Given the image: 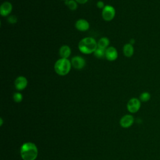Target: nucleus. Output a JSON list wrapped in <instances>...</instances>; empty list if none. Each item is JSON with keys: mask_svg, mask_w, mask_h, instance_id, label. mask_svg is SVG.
Masks as SVG:
<instances>
[{"mask_svg": "<svg viewBox=\"0 0 160 160\" xmlns=\"http://www.w3.org/2000/svg\"><path fill=\"white\" fill-rule=\"evenodd\" d=\"M20 154L23 160H35L38 154V148L33 142H24L21 147Z\"/></svg>", "mask_w": 160, "mask_h": 160, "instance_id": "obj_1", "label": "nucleus"}, {"mask_svg": "<svg viewBox=\"0 0 160 160\" xmlns=\"http://www.w3.org/2000/svg\"><path fill=\"white\" fill-rule=\"evenodd\" d=\"M78 48L82 53L89 54L94 52L98 48V43L93 38L86 37L79 41Z\"/></svg>", "mask_w": 160, "mask_h": 160, "instance_id": "obj_2", "label": "nucleus"}, {"mask_svg": "<svg viewBox=\"0 0 160 160\" xmlns=\"http://www.w3.org/2000/svg\"><path fill=\"white\" fill-rule=\"evenodd\" d=\"M71 62L68 59L61 58L54 64V71L60 76L68 74L71 68Z\"/></svg>", "mask_w": 160, "mask_h": 160, "instance_id": "obj_3", "label": "nucleus"}, {"mask_svg": "<svg viewBox=\"0 0 160 160\" xmlns=\"http://www.w3.org/2000/svg\"><path fill=\"white\" fill-rule=\"evenodd\" d=\"M116 10L111 5H106L102 11V17L104 20L110 21L114 18Z\"/></svg>", "mask_w": 160, "mask_h": 160, "instance_id": "obj_4", "label": "nucleus"}, {"mask_svg": "<svg viewBox=\"0 0 160 160\" xmlns=\"http://www.w3.org/2000/svg\"><path fill=\"white\" fill-rule=\"evenodd\" d=\"M141 101L136 98H132L127 103V109L131 113L137 112L141 108Z\"/></svg>", "mask_w": 160, "mask_h": 160, "instance_id": "obj_5", "label": "nucleus"}, {"mask_svg": "<svg viewBox=\"0 0 160 160\" xmlns=\"http://www.w3.org/2000/svg\"><path fill=\"white\" fill-rule=\"evenodd\" d=\"M71 65L77 69H82L84 66L86 65V61L85 59L79 56H74L71 61Z\"/></svg>", "mask_w": 160, "mask_h": 160, "instance_id": "obj_6", "label": "nucleus"}, {"mask_svg": "<svg viewBox=\"0 0 160 160\" xmlns=\"http://www.w3.org/2000/svg\"><path fill=\"white\" fill-rule=\"evenodd\" d=\"M134 118L132 115L126 114L122 116L120 120V125L124 128H128L131 127L134 123Z\"/></svg>", "mask_w": 160, "mask_h": 160, "instance_id": "obj_7", "label": "nucleus"}, {"mask_svg": "<svg viewBox=\"0 0 160 160\" xmlns=\"http://www.w3.org/2000/svg\"><path fill=\"white\" fill-rule=\"evenodd\" d=\"M118 56V51L113 46L108 47L106 49L105 52V58L109 61H114L117 59Z\"/></svg>", "mask_w": 160, "mask_h": 160, "instance_id": "obj_8", "label": "nucleus"}, {"mask_svg": "<svg viewBox=\"0 0 160 160\" xmlns=\"http://www.w3.org/2000/svg\"><path fill=\"white\" fill-rule=\"evenodd\" d=\"M27 85H28V80L24 76H20L15 79L14 86L17 90L22 91L26 88Z\"/></svg>", "mask_w": 160, "mask_h": 160, "instance_id": "obj_9", "label": "nucleus"}, {"mask_svg": "<svg viewBox=\"0 0 160 160\" xmlns=\"http://www.w3.org/2000/svg\"><path fill=\"white\" fill-rule=\"evenodd\" d=\"M12 9V6L10 2L6 1L2 3L0 7V14L2 16H8Z\"/></svg>", "mask_w": 160, "mask_h": 160, "instance_id": "obj_10", "label": "nucleus"}, {"mask_svg": "<svg viewBox=\"0 0 160 160\" xmlns=\"http://www.w3.org/2000/svg\"><path fill=\"white\" fill-rule=\"evenodd\" d=\"M75 27L80 31H86L89 28V23L84 19H79L76 22Z\"/></svg>", "mask_w": 160, "mask_h": 160, "instance_id": "obj_11", "label": "nucleus"}, {"mask_svg": "<svg viewBox=\"0 0 160 160\" xmlns=\"http://www.w3.org/2000/svg\"><path fill=\"white\" fill-rule=\"evenodd\" d=\"M71 52V48L67 45H63L59 49V55L62 58L68 59V58H69L70 56Z\"/></svg>", "mask_w": 160, "mask_h": 160, "instance_id": "obj_12", "label": "nucleus"}, {"mask_svg": "<svg viewBox=\"0 0 160 160\" xmlns=\"http://www.w3.org/2000/svg\"><path fill=\"white\" fill-rule=\"evenodd\" d=\"M122 51H123L124 55L126 57H127V58L131 57L134 54V48H133L132 44H131V43L126 44L123 46Z\"/></svg>", "mask_w": 160, "mask_h": 160, "instance_id": "obj_13", "label": "nucleus"}, {"mask_svg": "<svg viewBox=\"0 0 160 160\" xmlns=\"http://www.w3.org/2000/svg\"><path fill=\"white\" fill-rule=\"evenodd\" d=\"M109 39L106 37H102L101 38L98 43V48H102V49H106L108 48V46L109 44Z\"/></svg>", "mask_w": 160, "mask_h": 160, "instance_id": "obj_14", "label": "nucleus"}, {"mask_svg": "<svg viewBox=\"0 0 160 160\" xmlns=\"http://www.w3.org/2000/svg\"><path fill=\"white\" fill-rule=\"evenodd\" d=\"M65 4L67 6V7L72 10H76L78 8V4H77V2L75 0H68L65 1Z\"/></svg>", "mask_w": 160, "mask_h": 160, "instance_id": "obj_15", "label": "nucleus"}, {"mask_svg": "<svg viewBox=\"0 0 160 160\" xmlns=\"http://www.w3.org/2000/svg\"><path fill=\"white\" fill-rule=\"evenodd\" d=\"M105 52H106L105 49L98 48L93 53H94V55L97 58H102L105 56Z\"/></svg>", "mask_w": 160, "mask_h": 160, "instance_id": "obj_16", "label": "nucleus"}, {"mask_svg": "<svg viewBox=\"0 0 160 160\" xmlns=\"http://www.w3.org/2000/svg\"><path fill=\"white\" fill-rule=\"evenodd\" d=\"M151 99V94L148 92H143L139 96V100L141 102H148Z\"/></svg>", "mask_w": 160, "mask_h": 160, "instance_id": "obj_17", "label": "nucleus"}, {"mask_svg": "<svg viewBox=\"0 0 160 160\" xmlns=\"http://www.w3.org/2000/svg\"><path fill=\"white\" fill-rule=\"evenodd\" d=\"M13 99L16 102H20L22 100V95L20 92H15L13 94Z\"/></svg>", "mask_w": 160, "mask_h": 160, "instance_id": "obj_18", "label": "nucleus"}, {"mask_svg": "<svg viewBox=\"0 0 160 160\" xmlns=\"http://www.w3.org/2000/svg\"><path fill=\"white\" fill-rule=\"evenodd\" d=\"M8 21L9 23H11V24H14V23H16L17 22V18L15 16H10L9 17H8Z\"/></svg>", "mask_w": 160, "mask_h": 160, "instance_id": "obj_19", "label": "nucleus"}, {"mask_svg": "<svg viewBox=\"0 0 160 160\" xmlns=\"http://www.w3.org/2000/svg\"><path fill=\"white\" fill-rule=\"evenodd\" d=\"M96 6H97V7H98V8H99V9H103V8H104V6H105L104 2L102 1H98L97 4H96Z\"/></svg>", "mask_w": 160, "mask_h": 160, "instance_id": "obj_20", "label": "nucleus"}, {"mask_svg": "<svg viewBox=\"0 0 160 160\" xmlns=\"http://www.w3.org/2000/svg\"><path fill=\"white\" fill-rule=\"evenodd\" d=\"M78 3H79V4H85L86 2H87V1L88 0H75Z\"/></svg>", "mask_w": 160, "mask_h": 160, "instance_id": "obj_21", "label": "nucleus"}, {"mask_svg": "<svg viewBox=\"0 0 160 160\" xmlns=\"http://www.w3.org/2000/svg\"><path fill=\"white\" fill-rule=\"evenodd\" d=\"M0 121H1V123H0V126H2V122H3V121H2V119L1 118H0Z\"/></svg>", "mask_w": 160, "mask_h": 160, "instance_id": "obj_22", "label": "nucleus"}, {"mask_svg": "<svg viewBox=\"0 0 160 160\" xmlns=\"http://www.w3.org/2000/svg\"><path fill=\"white\" fill-rule=\"evenodd\" d=\"M63 1H68V0H63Z\"/></svg>", "mask_w": 160, "mask_h": 160, "instance_id": "obj_23", "label": "nucleus"}]
</instances>
